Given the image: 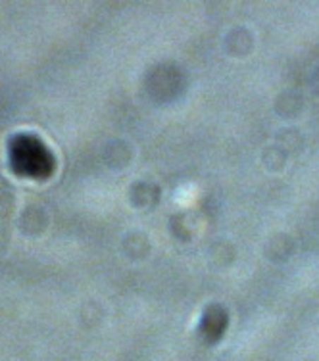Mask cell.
Wrapping results in <instances>:
<instances>
[{
	"label": "cell",
	"mask_w": 319,
	"mask_h": 361,
	"mask_svg": "<svg viewBox=\"0 0 319 361\" xmlns=\"http://www.w3.org/2000/svg\"><path fill=\"white\" fill-rule=\"evenodd\" d=\"M10 164L21 177H44L52 169L49 150L33 135H16L12 139Z\"/></svg>",
	"instance_id": "1"
}]
</instances>
